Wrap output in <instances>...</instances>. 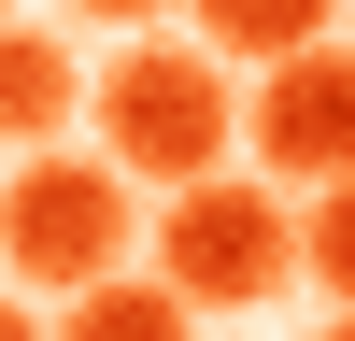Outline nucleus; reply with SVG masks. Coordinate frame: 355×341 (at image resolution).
<instances>
[{
  "label": "nucleus",
  "mask_w": 355,
  "mask_h": 341,
  "mask_svg": "<svg viewBox=\"0 0 355 341\" xmlns=\"http://www.w3.org/2000/svg\"><path fill=\"white\" fill-rule=\"evenodd\" d=\"M299 256H313V284H327V299H341V327H355V185L299 213Z\"/></svg>",
  "instance_id": "obj_8"
},
{
  "label": "nucleus",
  "mask_w": 355,
  "mask_h": 341,
  "mask_svg": "<svg viewBox=\"0 0 355 341\" xmlns=\"http://www.w3.org/2000/svg\"><path fill=\"white\" fill-rule=\"evenodd\" d=\"M199 43L227 57V71H299V57H327V15H313V0H214V15H199Z\"/></svg>",
  "instance_id": "obj_6"
},
{
  "label": "nucleus",
  "mask_w": 355,
  "mask_h": 341,
  "mask_svg": "<svg viewBox=\"0 0 355 341\" xmlns=\"http://www.w3.org/2000/svg\"><path fill=\"white\" fill-rule=\"evenodd\" d=\"M227 128H242V100H227V57L199 43V28H171V43H128L100 71V142L114 170H142V185H227Z\"/></svg>",
  "instance_id": "obj_1"
},
{
  "label": "nucleus",
  "mask_w": 355,
  "mask_h": 341,
  "mask_svg": "<svg viewBox=\"0 0 355 341\" xmlns=\"http://www.w3.org/2000/svg\"><path fill=\"white\" fill-rule=\"evenodd\" d=\"M15 341H43V327H28V313H15Z\"/></svg>",
  "instance_id": "obj_9"
},
{
  "label": "nucleus",
  "mask_w": 355,
  "mask_h": 341,
  "mask_svg": "<svg viewBox=\"0 0 355 341\" xmlns=\"http://www.w3.org/2000/svg\"><path fill=\"white\" fill-rule=\"evenodd\" d=\"M256 170L270 185H313V199L355 185V43H327V57H299V71L256 85Z\"/></svg>",
  "instance_id": "obj_4"
},
{
  "label": "nucleus",
  "mask_w": 355,
  "mask_h": 341,
  "mask_svg": "<svg viewBox=\"0 0 355 341\" xmlns=\"http://www.w3.org/2000/svg\"><path fill=\"white\" fill-rule=\"evenodd\" d=\"M57 341H199V313L171 299V284H100V299L57 313Z\"/></svg>",
  "instance_id": "obj_7"
},
{
  "label": "nucleus",
  "mask_w": 355,
  "mask_h": 341,
  "mask_svg": "<svg viewBox=\"0 0 355 341\" xmlns=\"http://www.w3.org/2000/svg\"><path fill=\"white\" fill-rule=\"evenodd\" d=\"M313 256H299V213H284L270 185H185L157 213V284L185 313H256V299H284Z\"/></svg>",
  "instance_id": "obj_2"
},
{
  "label": "nucleus",
  "mask_w": 355,
  "mask_h": 341,
  "mask_svg": "<svg viewBox=\"0 0 355 341\" xmlns=\"http://www.w3.org/2000/svg\"><path fill=\"white\" fill-rule=\"evenodd\" d=\"M71 100H85V71H71V43L15 15V28H0V128H15V157H28V142L57 157V128H71Z\"/></svg>",
  "instance_id": "obj_5"
},
{
  "label": "nucleus",
  "mask_w": 355,
  "mask_h": 341,
  "mask_svg": "<svg viewBox=\"0 0 355 341\" xmlns=\"http://www.w3.org/2000/svg\"><path fill=\"white\" fill-rule=\"evenodd\" d=\"M327 341H355V327H327Z\"/></svg>",
  "instance_id": "obj_10"
},
{
  "label": "nucleus",
  "mask_w": 355,
  "mask_h": 341,
  "mask_svg": "<svg viewBox=\"0 0 355 341\" xmlns=\"http://www.w3.org/2000/svg\"><path fill=\"white\" fill-rule=\"evenodd\" d=\"M0 256H15V284H43V299L128 284V270H114V256H128V170H114V157H15Z\"/></svg>",
  "instance_id": "obj_3"
}]
</instances>
